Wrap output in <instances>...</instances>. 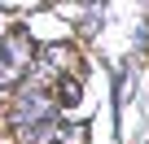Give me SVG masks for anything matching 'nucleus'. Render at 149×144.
Here are the masks:
<instances>
[{"instance_id": "nucleus-1", "label": "nucleus", "mask_w": 149, "mask_h": 144, "mask_svg": "<svg viewBox=\"0 0 149 144\" xmlns=\"http://www.w3.org/2000/svg\"><path fill=\"white\" fill-rule=\"evenodd\" d=\"M31 65H35V39L26 26H9L0 35V96L18 92L31 79Z\"/></svg>"}, {"instance_id": "nucleus-2", "label": "nucleus", "mask_w": 149, "mask_h": 144, "mask_svg": "<svg viewBox=\"0 0 149 144\" xmlns=\"http://www.w3.org/2000/svg\"><path fill=\"white\" fill-rule=\"evenodd\" d=\"M53 118H61V109H57L53 92L31 88V83H22V88L13 92V105H9V131L26 135V131H35L40 122H53Z\"/></svg>"}, {"instance_id": "nucleus-3", "label": "nucleus", "mask_w": 149, "mask_h": 144, "mask_svg": "<svg viewBox=\"0 0 149 144\" xmlns=\"http://www.w3.org/2000/svg\"><path fill=\"white\" fill-rule=\"evenodd\" d=\"M53 101H57V109H74V105H79L84 96H79V74H61L57 83H53Z\"/></svg>"}]
</instances>
